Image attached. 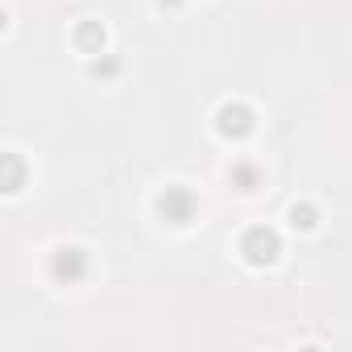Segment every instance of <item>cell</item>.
I'll return each mask as SVG.
<instances>
[{
    "label": "cell",
    "mask_w": 352,
    "mask_h": 352,
    "mask_svg": "<svg viewBox=\"0 0 352 352\" xmlns=\"http://www.w3.org/2000/svg\"><path fill=\"white\" fill-rule=\"evenodd\" d=\"M116 71H120V58H96V63H91V75H96V79H112Z\"/></svg>",
    "instance_id": "obj_9"
},
{
    "label": "cell",
    "mask_w": 352,
    "mask_h": 352,
    "mask_svg": "<svg viewBox=\"0 0 352 352\" xmlns=\"http://www.w3.org/2000/svg\"><path fill=\"white\" fill-rule=\"evenodd\" d=\"M216 133L228 137V141L249 137V133H253V112H249L245 104H224V108L216 112Z\"/></svg>",
    "instance_id": "obj_4"
},
{
    "label": "cell",
    "mask_w": 352,
    "mask_h": 352,
    "mask_svg": "<svg viewBox=\"0 0 352 352\" xmlns=\"http://www.w3.org/2000/svg\"><path fill=\"white\" fill-rule=\"evenodd\" d=\"M0 162H5V191H9V195H17V191H21V183H25V166H21V157H17V153H5Z\"/></svg>",
    "instance_id": "obj_6"
},
{
    "label": "cell",
    "mask_w": 352,
    "mask_h": 352,
    "mask_svg": "<svg viewBox=\"0 0 352 352\" xmlns=\"http://www.w3.org/2000/svg\"><path fill=\"white\" fill-rule=\"evenodd\" d=\"M228 179H232V187H241V191H257V166L236 162V166L228 170Z\"/></svg>",
    "instance_id": "obj_7"
},
{
    "label": "cell",
    "mask_w": 352,
    "mask_h": 352,
    "mask_svg": "<svg viewBox=\"0 0 352 352\" xmlns=\"http://www.w3.org/2000/svg\"><path fill=\"white\" fill-rule=\"evenodd\" d=\"M278 253H282V236H278L274 228H265V224H257V228H249V232L241 236V257H245L249 265H257V270L274 265Z\"/></svg>",
    "instance_id": "obj_1"
},
{
    "label": "cell",
    "mask_w": 352,
    "mask_h": 352,
    "mask_svg": "<svg viewBox=\"0 0 352 352\" xmlns=\"http://www.w3.org/2000/svg\"><path fill=\"white\" fill-rule=\"evenodd\" d=\"M290 224H294V228H302V232H311V228L319 224L315 204H294V208H290Z\"/></svg>",
    "instance_id": "obj_8"
},
{
    "label": "cell",
    "mask_w": 352,
    "mask_h": 352,
    "mask_svg": "<svg viewBox=\"0 0 352 352\" xmlns=\"http://www.w3.org/2000/svg\"><path fill=\"white\" fill-rule=\"evenodd\" d=\"M162 5H179V0H162Z\"/></svg>",
    "instance_id": "obj_10"
},
{
    "label": "cell",
    "mask_w": 352,
    "mask_h": 352,
    "mask_svg": "<svg viewBox=\"0 0 352 352\" xmlns=\"http://www.w3.org/2000/svg\"><path fill=\"white\" fill-rule=\"evenodd\" d=\"M50 274H54V282H63V286L83 282V278H87V253H83L79 245H58L54 257H50Z\"/></svg>",
    "instance_id": "obj_2"
},
{
    "label": "cell",
    "mask_w": 352,
    "mask_h": 352,
    "mask_svg": "<svg viewBox=\"0 0 352 352\" xmlns=\"http://www.w3.org/2000/svg\"><path fill=\"white\" fill-rule=\"evenodd\" d=\"M157 216L166 220V224H191L195 220V195L187 191V187H166L162 195H157Z\"/></svg>",
    "instance_id": "obj_3"
},
{
    "label": "cell",
    "mask_w": 352,
    "mask_h": 352,
    "mask_svg": "<svg viewBox=\"0 0 352 352\" xmlns=\"http://www.w3.org/2000/svg\"><path fill=\"white\" fill-rule=\"evenodd\" d=\"M75 46H79L83 54H100V50H104V25H100V21H83V25L75 30Z\"/></svg>",
    "instance_id": "obj_5"
}]
</instances>
